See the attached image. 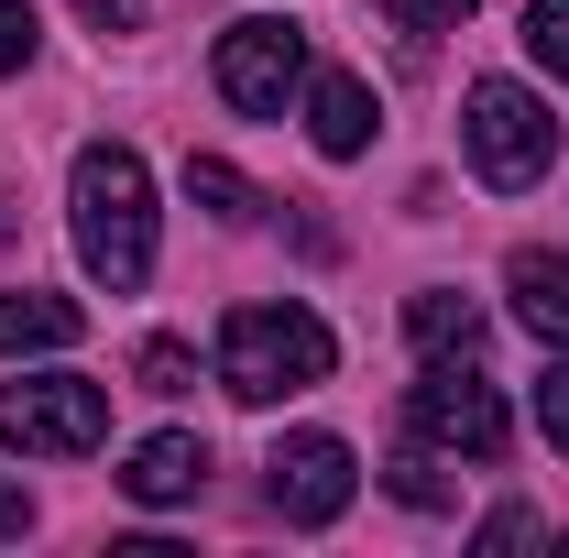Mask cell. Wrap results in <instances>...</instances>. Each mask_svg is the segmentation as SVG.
Masks as SVG:
<instances>
[{"instance_id":"12","label":"cell","mask_w":569,"mask_h":558,"mask_svg":"<svg viewBox=\"0 0 569 558\" xmlns=\"http://www.w3.org/2000/svg\"><path fill=\"white\" fill-rule=\"evenodd\" d=\"M503 296H515V318H526L537 340H569V263L559 252H515V263H503Z\"/></svg>"},{"instance_id":"8","label":"cell","mask_w":569,"mask_h":558,"mask_svg":"<svg viewBox=\"0 0 569 558\" xmlns=\"http://www.w3.org/2000/svg\"><path fill=\"white\" fill-rule=\"evenodd\" d=\"M372 88H361L351 67H329V77H307V142L329 153V165H351V153H372Z\"/></svg>"},{"instance_id":"3","label":"cell","mask_w":569,"mask_h":558,"mask_svg":"<svg viewBox=\"0 0 569 558\" xmlns=\"http://www.w3.org/2000/svg\"><path fill=\"white\" fill-rule=\"evenodd\" d=\"M460 142H471V176H482V187H537V176L559 165V121H548V99L515 88V77H471V99H460Z\"/></svg>"},{"instance_id":"21","label":"cell","mask_w":569,"mask_h":558,"mask_svg":"<svg viewBox=\"0 0 569 558\" xmlns=\"http://www.w3.org/2000/svg\"><path fill=\"white\" fill-rule=\"evenodd\" d=\"M77 11H88L99 33H132V22H142V0H77Z\"/></svg>"},{"instance_id":"20","label":"cell","mask_w":569,"mask_h":558,"mask_svg":"<svg viewBox=\"0 0 569 558\" xmlns=\"http://www.w3.org/2000/svg\"><path fill=\"white\" fill-rule=\"evenodd\" d=\"M22 537H33V492L0 471V548H22Z\"/></svg>"},{"instance_id":"2","label":"cell","mask_w":569,"mask_h":558,"mask_svg":"<svg viewBox=\"0 0 569 558\" xmlns=\"http://www.w3.org/2000/svg\"><path fill=\"white\" fill-rule=\"evenodd\" d=\"M329 361H340V340L307 307H230V329H219V383L241 406H284V395L329 383Z\"/></svg>"},{"instance_id":"4","label":"cell","mask_w":569,"mask_h":558,"mask_svg":"<svg viewBox=\"0 0 569 558\" xmlns=\"http://www.w3.org/2000/svg\"><path fill=\"white\" fill-rule=\"evenodd\" d=\"M0 438L44 449V460H77V449L110 438V383H88V372H22V383H0Z\"/></svg>"},{"instance_id":"16","label":"cell","mask_w":569,"mask_h":558,"mask_svg":"<svg viewBox=\"0 0 569 558\" xmlns=\"http://www.w3.org/2000/svg\"><path fill=\"white\" fill-rule=\"evenodd\" d=\"M383 482H395V504H417V515H438V504H449V471H438L427 449H406V460H395Z\"/></svg>"},{"instance_id":"1","label":"cell","mask_w":569,"mask_h":558,"mask_svg":"<svg viewBox=\"0 0 569 558\" xmlns=\"http://www.w3.org/2000/svg\"><path fill=\"white\" fill-rule=\"evenodd\" d=\"M67 209H77V263L110 296H132L153 275V176H142V153L132 142H88L67 176Z\"/></svg>"},{"instance_id":"5","label":"cell","mask_w":569,"mask_h":558,"mask_svg":"<svg viewBox=\"0 0 569 558\" xmlns=\"http://www.w3.org/2000/svg\"><path fill=\"white\" fill-rule=\"evenodd\" d=\"M307 88V33L274 22V11H252V22H230L219 33V99L230 110H252V121H284V99Z\"/></svg>"},{"instance_id":"6","label":"cell","mask_w":569,"mask_h":558,"mask_svg":"<svg viewBox=\"0 0 569 558\" xmlns=\"http://www.w3.org/2000/svg\"><path fill=\"white\" fill-rule=\"evenodd\" d=\"M406 417H417L427 449H460V460H503V438H515L503 395L482 383V361H427V383H417Z\"/></svg>"},{"instance_id":"9","label":"cell","mask_w":569,"mask_h":558,"mask_svg":"<svg viewBox=\"0 0 569 558\" xmlns=\"http://www.w3.org/2000/svg\"><path fill=\"white\" fill-rule=\"evenodd\" d=\"M198 482H209V438H187V427L142 438L132 471H121V492H132V504H198Z\"/></svg>"},{"instance_id":"18","label":"cell","mask_w":569,"mask_h":558,"mask_svg":"<svg viewBox=\"0 0 569 558\" xmlns=\"http://www.w3.org/2000/svg\"><path fill=\"white\" fill-rule=\"evenodd\" d=\"M537 427H548V449H569V361L537 372Z\"/></svg>"},{"instance_id":"14","label":"cell","mask_w":569,"mask_h":558,"mask_svg":"<svg viewBox=\"0 0 569 558\" xmlns=\"http://www.w3.org/2000/svg\"><path fill=\"white\" fill-rule=\"evenodd\" d=\"M132 383H142V395H187V383H198V350H187V340H142L132 350Z\"/></svg>"},{"instance_id":"7","label":"cell","mask_w":569,"mask_h":558,"mask_svg":"<svg viewBox=\"0 0 569 558\" xmlns=\"http://www.w3.org/2000/svg\"><path fill=\"white\" fill-rule=\"evenodd\" d=\"M274 515L284 526H340L351 515V492H361V460H351V438H329V427H296V438H274Z\"/></svg>"},{"instance_id":"10","label":"cell","mask_w":569,"mask_h":558,"mask_svg":"<svg viewBox=\"0 0 569 558\" xmlns=\"http://www.w3.org/2000/svg\"><path fill=\"white\" fill-rule=\"evenodd\" d=\"M406 340H417L427 361H471V350H482V307H471L460 285H427V296H406Z\"/></svg>"},{"instance_id":"15","label":"cell","mask_w":569,"mask_h":558,"mask_svg":"<svg viewBox=\"0 0 569 558\" xmlns=\"http://www.w3.org/2000/svg\"><path fill=\"white\" fill-rule=\"evenodd\" d=\"M526 56L548 77H569V0H526Z\"/></svg>"},{"instance_id":"19","label":"cell","mask_w":569,"mask_h":558,"mask_svg":"<svg viewBox=\"0 0 569 558\" xmlns=\"http://www.w3.org/2000/svg\"><path fill=\"white\" fill-rule=\"evenodd\" d=\"M33 67V0H0V77Z\"/></svg>"},{"instance_id":"17","label":"cell","mask_w":569,"mask_h":558,"mask_svg":"<svg viewBox=\"0 0 569 558\" xmlns=\"http://www.w3.org/2000/svg\"><path fill=\"white\" fill-rule=\"evenodd\" d=\"M372 11H383V22H406V33H460L482 0H372Z\"/></svg>"},{"instance_id":"11","label":"cell","mask_w":569,"mask_h":558,"mask_svg":"<svg viewBox=\"0 0 569 558\" xmlns=\"http://www.w3.org/2000/svg\"><path fill=\"white\" fill-rule=\"evenodd\" d=\"M88 318H77V296H33V285H11L0 296V361H22V350H67Z\"/></svg>"},{"instance_id":"13","label":"cell","mask_w":569,"mask_h":558,"mask_svg":"<svg viewBox=\"0 0 569 558\" xmlns=\"http://www.w3.org/2000/svg\"><path fill=\"white\" fill-rule=\"evenodd\" d=\"M187 198L219 219V230H252L263 219V198H252V176L241 165H219V153H187Z\"/></svg>"}]
</instances>
